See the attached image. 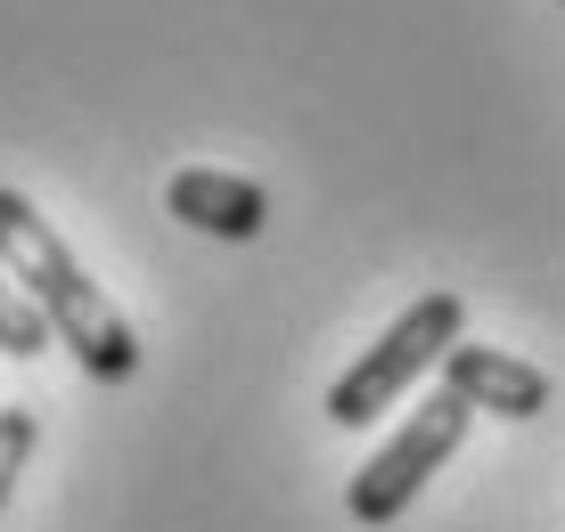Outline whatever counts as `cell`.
I'll use <instances>...</instances> for the list:
<instances>
[{"mask_svg":"<svg viewBox=\"0 0 565 532\" xmlns=\"http://www.w3.org/2000/svg\"><path fill=\"white\" fill-rule=\"evenodd\" d=\"M459 337H467V304H459V295H451V287L418 295V304L402 311V320L385 328V337L369 344L337 385H328V418H337V426H369V418H385V409H394L402 393L426 377V369H443V352H451Z\"/></svg>","mask_w":565,"mask_h":532,"instance_id":"cell-2","label":"cell"},{"mask_svg":"<svg viewBox=\"0 0 565 532\" xmlns=\"http://www.w3.org/2000/svg\"><path fill=\"white\" fill-rule=\"evenodd\" d=\"M0 279H17L33 311H42L50 344H66L74 361L90 369L99 385H124L140 369V344H131V320L90 287V270L66 254V238L25 205L17 189H0Z\"/></svg>","mask_w":565,"mask_h":532,"instance_id":"cell-1","label":"cell"},{"mask_svg":"<svg viewBox=\"0 0 565 532\" xmlns=\"http://www.w3.org/2000/svg\"><path fill=\"white\" fill-rule=\"evenodd\" d=\"M557 9H565V0H557Z\"/></svg>","mask_w":565,"mask_h":532,"instance_id":"cell-8","label":"cell"},{"mask_svg":"<svg viewBox=\"0 0 565 532\" xmlns=\"http://www.w3.org/2000/svg\"><path fill=\"white\" fill-rule=\"evenodd\" d=\"M0 352H9V361H33V352H50V328H42V311L17 295V279H0Z\"/></svg>","mask_w":565,"mask_h":532,"instance_id":"cell-6","label":"cell"},{"mask_svg":"<svg viewBox=\"0 0 565 532\" xmlns=\"http://www.w3.org/2000/svg\"><path fill=\"white\" fill-rule=\"evenodd\" d=\"M443 393H459L467 409H492V418H541L550 409V377L533 361H516L500 344H467V337L443 352Z\"/></svg>","mask_w":565,"mask_h":532,"instance_id":"cell-4","label":"cell"},{"mask_svg":"<svg viewBox=\"0 0 565 532\" xmlns=\"http://www.w3.org/2000/svg\"><path fill=\"white\" fill-rule=\"evenodd\" d=\"M33 443H42V418H33V409H0V508H9L17 476H25Z\"/></svg>","mask_w":565,"mask_h":532,"instance_id":"cell-7","label":"cell"},{"mask_svg":"<svg viewBox=\"0 0 565 532\" xmlns=\"http://www.w3.org/2000/svg\"><path fill=\"white\" fill-rule=\"evenodd\" d=\"M164 213H172V222H189V230H205V238L246 246V238H263V222H270V196H263V181H246V172L189 164V172H172Z\"/></svg>","mask_w":565,"mask_h":532,"instance_id":"cell-5","label":"cell"},{"mask_svg":"<svg viewBox=\"0 0 565 532\" xmlns=\"http://www.w3.org/2000/svg\"><path fill=\"white\" fill-rule=\"evenodd\" d=\"M467 426H476V409L459 402V393H426V402L411 409V418L394 426V443L377 450V459L353 476V491H344V508H353V524H369V532H385L402 517V508L418 500V483L435 476L443 459L467 443Z\"/></svg>","mask_w":565,"mask_h":532,"instance_id":"cell-3","label":"cell"}]
</instances>
